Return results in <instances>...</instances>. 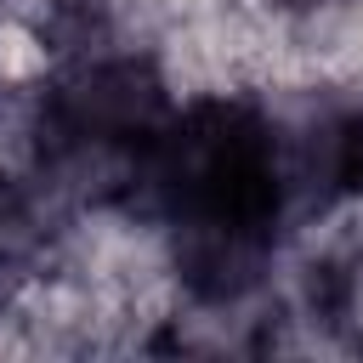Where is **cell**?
I'll list each match as a JSON object with an SVG mask.
<instances>
[{
    "mask_svg": "<svg viewBox=\"0 0 363 363\" xmlns=\"http://www.w3.org/2000/svg\"><path fill=\"white\" fill-rule=\"evenodd\" d=\"M182 85L164 51L119 40L45 68L23 102V153L85 210H119L130 164L176 113Z\"/></svg>",
    "mask_w": 363,
    "mask_h": 363,
    "instance_id": "obj_1",
    "label": "cell"
},
{
    "mask_svg": "<svg viewBox=\"0 0 363 363\" xmlns=\"http://www.w3.org/2000/svg\"><path fill=\"white\" fill-rule=\"evenodd\" d=\"M272 136L289 233L363 210V91L340 79H301L289 102H272Z\"/></svg>",
    "mask_w": 363,
    "mask_h": 363,
    "instance_id": "obj_2",
    "label": "cell"
},
{
    "mask_svg": "<svg viewBox=\"0 0 363 363\" xmlns=\"http://www.w3.org/2000/svg\"><path fill=\"white\" fill-rule=\"evenodd\" d=\"M74 238L79 210L51 187V176L28 153L0 147V301L45 284Z\"/></svg>",
    "mask_w": 363,
    "mask_h": 363,
    "instance_id": "obj_3",
    "label": "cell"
},
{
    "mask_svg": "<svg viewBox=\"0 0 363 363\" xmlns=\"http://www.w3.org/2000/svg\"><path fill=\"white\" fill-rule=\"evenodd\" d=\"M238 11L261 17V23H278V28H301V23H318V17H335L346 11L352 0H233Z\"/></svg>",
    "mask_w": 363,
    "mask_h": 363,
    "instance_id": "obj_4",
    "label": "cell"
}]
</instances>
